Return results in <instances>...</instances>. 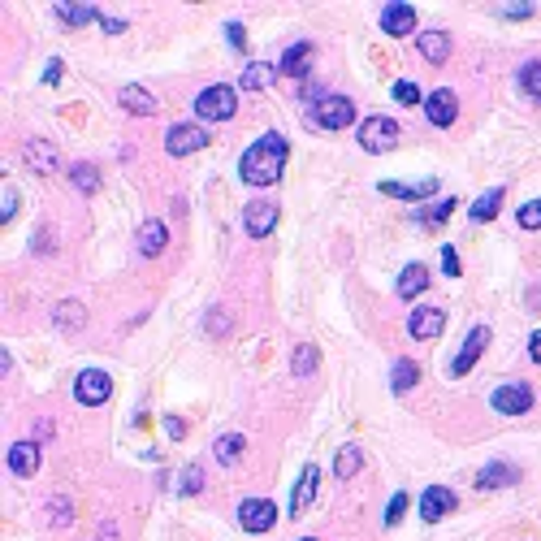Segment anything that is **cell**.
<instances>
[{
	"label": "cell",
	"mask_w": 541,
	"mask_h": 541,
	"mask_svg": "<svg viewBox=\"0 0 541 541\" xmlns=\"http://www.w3.org/2000/svg\"><path fill=\"white\" fill-rule=\"evenodd\" d=\"M485 343H489V325H477L472 333H468V343L459 347V355H455V372H472L477 368V360H481V351H485Z\"/></svg>",
	"instance_id": "5bb4252c"
},
{
	"label": "cell",
	"mask_w": 541,
	"mask_h": 541,
	"mask_svg": "<svg viewBox=\"0 0 541 541\" xmlns=\"http://www.w3.org/2000/svg\"><path fill=\"white\" fill-rule=\"evenodd\" d=\"M520 82H524V92H528V96L541 104V61H528V65H524V70H520Z\"/></svg>",
	"instance_id": "4dcf8cb0"
},
{
	"label": "cell",
	"mask_w": 541,
	"mask_h": 541,
	"mask_svg": "<svg viewBox=\"0 0 541 541\" xmlns=\"http://www.w3.org/2000/svg\"><path fill=\"white\" fill-rule=\"evenodd\" d=\"M446 325V316L438 308H420V312H411V321H407V333L416 338V343H433L438 333H442Z\"/></svg>",
	"instance_id": "7c38bea8"
},
{
	"label": "cell",
	"mask_w": 541,
	"mask_h": 541,
	"mask_svg": "<svg viewBox=\"0 0 541 541\" xmlns=\"http://www.w3.org/2000/svg\"><path fill=\"white\" fill-rule=\"evenodd\" d=\"M165 243H169V234H165L160 221H143V226H139V252L143 256H160Z\"/></svg>",
	"instance_id": "44dd1931"
},
{
	"label": "cell",
	"mask_w": 541,
	"mask_h": 541,
	"mask_svg": "<svg viewBox=\"0 0 541 541\" xmlns=\"http://www.w3.org/2000/svg\"><path fill=\"white\" fill-rule=\"evenodd\" d=\"M455 503H459V494H450L446 485H429L425 498H420V520L438 524L442 516H450V511H455Z\"/></svg>",
	"instance_id": "9c48e42d"
},
{
	"label": "cell",
	"mask_w": 541,
	"mask_h": 541,
	"mask_svg": "<svg viewBox=\"0 0 541 541\" xmlns=\"http://www.w3.org/2000/svg\"><path fill=\"white\" fill-rule=\"evenodd\" d=\"M450 213H455V199H442V204H438V208H429L425 217H429V226H442Z\"/></svg>",
	"instance_id": "60d3db41"
},
{
	"label": "cell",
	"mask_w": 541,
	"mask_h": 541,
	"mask_svg": "<svg viewBox=\"0 0 541 541\" xmlns=\"http://www.w3.org/2000/svg\"><path fill=\"white\" fill-rule=\"evenodd\" d=\"M382 31H386V35H411V31H416V9H411L407 0L386 5V14H382Z\"/></svg>",
	"instance_id": "4fadbf2b"
},
{
	"label": "cell",
	"mask_w": 541,
	"mask_h": 541,
	"mask_svg": "<svg viewBox=\"0 0 541 541\" xmlns=\"http://www.w3.org/2000/svg\"><path fill=\"white\" fill-rule=\"evenodd\" d=\"M503 18H533V5H503Z\"/></svg>",
	"instance_id": "b9f144b4"
},
{
	"label": "cell",
	"mask_w": 541,
	"mask_h": 541,
	"mask_svg": "<svg viewBox=\"0 0 541 541\" xmlns=\"http://www.w3.org/2000/svg\"><path fill=\"white\" fill-rule=\"evenodd\" d=\"M494 411H503V416H520L533 407V386H524V382H507V386L494 390Z\"/></svg>",
	"instance_id": "52a82bcc"
},
{
	"label": "cell",
	"mask_w": 541,
	"mask_h": 541,
	"mask_svg": "<svg viewBox=\"0 0 541 541\" xmlns=\"http://www.w3.org/2000/svg\"><path fill=\"white\" fill-rule=\"evenodd\" d=\"M425 286H429V269H425V265H407V269L399 273V299H416Z\"/></svg>",
	"instance_id": "cb8c5ba5"
},
{
	"label": "cell",
	"mask_w": 541,
	"mask_h": 541,
	"mask_svg": "<svg viewBox=\"0 0 541 541\" xmlns=\"http://www.w3.org/2000/svg\"><path fill=\"white\" fill-rule=\"evenodd\" d=\"M416 377H420V372H416V364H411V360H394V372H390V390H394V394H407V390L416 386Z\"/></svg>",
	"instance_id": "f1b7e54d"
},
{
	"label": "cell",
	"mask_w": 541,
	"mask_h": 541,
	"mask_svg": "<svg viewBox=\"0 0 541 541\" xmlns=\"http://www.w3.org/2000/svg\"><path fill=\"white\" fill-rule=\"evenodd\" d=\"M516 217H520V226H524V230H537V226H541V199H533V204H524V208H520Z\"/></svg>",
	"instance_id": "e575fe53"
},
{
	"label": "cell",
	"mask_w": 541,
	"mask_h": 541,
	"mask_svg": "<svg viewBox=\"0 0 541 541\" xmlns=\"http://www.w3.org/2000/svg\"><path fill=\"white\" fill-rule=\"evenodd\" d=\"M308 61H312V43H308V39L290 43L286 57H282V74H286V78H308Z\"/></svg>",
	"instance_id": "d6986e66"
},
{
	"label": "cell",
	"mask_w": 541,
	"mask_h": 541,
	"mask_svg": "<svg viewBox=\"0 0 541 541\" xmlns=\"http://www.w3.org/2000/svg\"><path fill=\"white\" fill-rule=\"evenodd\" d=\"M503 208V187H494V191H485L477 204H472V221H494V213Z\"/></svg>",
	"instance_id": "f546056e"
},
{
	"label": "cell",
	"mask_w": 541,
	"mask_h": 541,
	"mask_svg": "<svg viewBox=\"0 0 541 541\" xmlns=\"http://www.w3.org/2000/svg\"><path fill=\"white\" fill-rule=\"evenodd\" d=\"M165 433H169V438H182V433H187V425H182L178 416H165Z\"/></svg>",
	"instance_id": "ee69618b"
},
{
	"label": "cell",
	"mask_w": 541,
	"mask_h": 541,
	"mask_svg": "<svg viewBox=\"0 0 541 541\" xmlns=\"http://www.w3.org/2000/svg\"><path fill=\"white\" fill-rule=\"evenodd\" d=\"M113 394V382H109V372H100V368H82L74 377V399L87 407H100L104 399Z\"/></svg>",
	"instance_id": "277c9868"
},
{
	"label": "cell",
	"mask_w": 541,
	"mask_h": 541,
	"mask_svg": "<svg viewBox=\"0 0 541 541\" xmlns=\"http://www.w3.org/2000/svg\"><path fill=\"white\" fill-rule=\"evenodd\" d=\"M282 169H286V139L277 135V130L260 135L243 152V160H238V174H243L247 187H273L282 178Z\"/></svg>",
	"instance_id": "6da1fadb"
},
{
	"label": "cell",
	"mask_w": 541,
	"mask_h": 541,
	"mask_svg": "<svg viewBox=\"0 0 541 541\" xmlns=\"http://www.w3.org/2000/svg\"><path fill=\"white\" fill-rule=\"evenodd\" d=\"M234 104H238V100H234V87H221V82H217V87H204V92L195 96V113L204 117V121H230Z\"/></svg>",
	"instance_id": "7a4b0ae2"
},
{
	"label": "cell",
	"mask_w": 541,
	"mask_h": 541,
	"mask_svg": "<svg viewBox=\"0 0 541 541\" xmlns=\"http://www.w3.org/2000/svg\"><path fill=\"white\" fill-rule=\"evenodd\" d=\"M273 226H277V204H269V199L247 204V213H243V230L252 234V238H265V234H273Z\"/></svg>",
	"instance_id": "30bf717a"
},
{
	"label": "cell",
	"mask_w": 541,
	"mask_h": 541,
	"mask_svg": "<svg viewBox=\"0 0 541 541\" xmlns=\"http://www.w3.org/2000/svg\"><path fill=\"white\" fill-rule=\"evenodd\" d=\"M26 160H31L35 174H53V169H57V148L35 139V143H26Z\"/></svg>",
	"instance_id": "484cf974"
},
{
	"label": "cell",
	"mask_w": 541,
	"mask_h": 541,
	"mask_svg": "<svg viewBox=\"0 0 541 541\" xmlns=\"http://www.w3.org/2000/svg\"><path fill=\"white\" fill-rule=\"evenodd\" d=\"M269 82H273V65H265V61H252L243 70V92H265Z\"/></svg>",
	"instance_id": "83f0119b"
},
{
	"label": "cell",
	"mask_w": 541,
	"mask_h": 541,
	"mask_svg": "<svg viewBox=\"0 0 541 541\" xmlns=\"http://www.w3.org/2000/svg\"><path fill=\"white\" fill-rule=\"evenodd\" d=\"M43 82H61V61H57V57L48 61V70H43Z\"/></svg>",
	"instance_id": "bcb514c9"
},
{
	"label": "cell",
	"mask_w": 541,
	"mask_h": 541,
	"mask_svg": "<svg viewBox=\"0 0 541 541\" xmlns=\"http://www.w3.org/2000/svg\"><path fill=\"white\" fill-rule=\"evenodd\" d=\"M5 464H9L14 477H31L39 468V446L35 442H14L9 446V455H5Z\"/></svg>",
	"instance_id": "e0dca14e"
},
{
	"label": "cell",
	"mask_w": 541,
	"mask_h": 541,
	"mask_svg": "<svg viewBox=\"0 0 541 541\" xmlns=\"http://www.w3.org/2000/svg\"><path fill=\"white\" fill-rule=\"evenodd\" d=\"M455 113H459V96H455L450 87H442V92H433V96L425 100V117L433 126H450Z\"/></svg>",
	"instance_id": "8fae6325"
},
{
	"label": "cell",
	"mask_w": 541,
	"mask_h": 541,
	"mask_svg": "<svg viewBox=\"0 0 541 541\" xmlns=\"http://www.w3.org/2000/svg\"><path fill=\"white\" fill-rule=\"evenodd\" d=\"M316 481H321V468L308 464L304 472H299V485H295V498H290V516H304L312 507V498H316Z\"/></svg>",
	"instance_id": "2e32d148"
},
{
	"label": "cell",
	"mask_w": 541,
	"mask_h": 541,
	"mask_svg": "<svg viewBox=\"0 0 541 541\" xmlns=\"http://www.w3.org/2000/svg\"><path fill=\"white\" fill-rule=\"evenodd\" d=\"M199 148H208V130H204V126L182 121V126H174V130L165 135V152L169 156H191V152H199Z\"/></svg>",
	"instance_id": "8992f818"
},
{
	"label": "cell",
	"mask_w": 541,
	"mask_h": 541,
	"mask_svg": "<svg viewBox=\"0 0 541 541\" xmlns=\"http://www.w3.org/2000/svg\"><path fill=\"white\" fill-rule=\"evenodd\" d=\"M382 195H390V199H429V195H438V182L433 178H425V182H382Z\"/></svg>",
	"instance_id": "ac0fdd59"
},
{
	"label": "cell",
	"mask_w": 541,
	"mask_h": 541,
	"mask_svg": "<svg viewBox=\"0 0 541 541\" xmlns=\"http://www.w3.org/2000/svg\"><path fill=\"white\" fill-rule=\"evenodd\" d=\"M243 450H247V438H243V433H226V438H217L213 442V455L221 464H238Z\"/></svg>",
	"instance_id": "4316f807"
},
{
	"label": "cell",
	"mask_w": 541,
	"mask_h": 541,
	"mask_svg": "<svg viewBox=\"0 0 541 541\" xmlns=\"http://www.w3.org/2000/svg\"><path fill=\"white\" fill-rule=\"evenodd\" d=\"M316 121L325 130H347L351 121H355V104L347 96H321L316 100Z\"/></svg>",
	"instance_id": "5b68a950"
},
{
	"label": "cell",
	"mask_w": 541,
	"mask_h": 541,
	"mask_svg": "<svg viewBox=\"0 0 541 541\" xmlns=\"http://www.w3.org/2000/svg\"><path fill=\"white\" fill-rule=\"evenodd\" d=\"M403 511H407V494H394L390 507H386V524H399L403 520Z\"/></svg>",
	"instance_id": "f35d334b"
},
{
	"label": "cell",
	"mask_w": 541,
	"mask_h": 541,
	"mask_svg": "<svg viewBox=\"0 0 541 541\" xmlns=\"http://www.w3.org/2000/svg\"><path fill=\"white\" fill-rule=\"evenodd\" d=\"M57 18L65 26H87V22H100V9L96 5H74V0H61L57 5Z\"/></svg>",
	"instance_id": "7402d4cb"
},
{
	"label": "cell",
	"mask_w": 541,
	"mask_h": 541,
	"mask_svg": "<svg viewBox=\"0 0 541 541\" xmlns=\"http://www.w3.org/2000/svg\"><path fill=\"white\" fill-rule=\"evenodd\" d=\"M420 57L433 61V65H442V61L450 57V39H446V31H425V35H420Z\"/></svg>",
	"instance_id": "d4e9b609"
},
{
	"label": "cell",
	"mask_w": 541,
	"mask_h": 541,
	"mask_svg": "<svg viewBox=\"0 0 541 541\" xmlns=\"http://www.w3.org/2000/svg\"><path fill=\"white\" fill-rule=\"evenodd\" d=\"M290 368H295V377H312V372H316V347H299L295 360H290Z\"/></svg>",
	"instance_id": "1f68e13d"
},
{
	"label": "cell",
	"mask_w": 541,
	"mask_h": 541,
	"mask_svg": "<svg viewBox=\"0 0 541 541\" xmlns=\"http://www.w3.org/2000/svg\"><path fill=\"white\" fill-rule=\"evenodd\" d=\"M117 104H121L126 113H135V117H152L156 113V96L148 92V87H135V82H126V87L117 92Z\"/></svg>",
	"instance_id": "9a60e30c"
},
{
	"label": "cell",
	"mask_w": 541,
	"mask_h": 541,
	"mask_svg": "<svg viewBox=\"0 0 541 541\" xmlns=\"http://www.w3.org/2000/svg\"><path fill=\"white\" fill-rule=\"evenodd\" d=\"M394 139H399V121L394 117H364L360 121V148L364 152H372V156L386 152Z\"/></svg>",
	"instance_id": "3957f363"
},
{
	"label": "cell",
	"mask_w": 541,
	"mask_h": 541,
	"mask_svg": "<svg viewBox=\"0 0 541 541\" xmlns=\"http://www.w3.org/2000/svg\"><path fill=\"white\" fill-rule=\"evenodd\" d=\"M304 541H316V537H304Z\"/></svg>",
	"instance_id": "c3c4849f"
},
{
	"label": "cell",
	"mask_w": 541,
	"mask_h": 541,
	"mask_svg": "<svg viewBox=\"0 0 541 541\" xmlns=\"http://www.w3.org/2000/svg\"><path fill=\"white\" fill-rule=\"evenodd\" d=\"M238 524H243L247 533H265V528L277 524V507H273L269 498H243V503H238Z\"/></svg>",
	"instance_id": "ba28073f"
},
{
	"label": "cell",
	"mask_w": 541,
	"mask_h": 541,
	"mask_svg": "<svg viewBox=\"0 0 541 541\" xmlns=\"http://www.w3.org/2000/svg\"><path fill=\"white\" fill-rule=\"evenodd\" d=\"M18 213V191L14 187H5V195H0V221L9 226V217Z\"/></svg>",
	"instance_id": "8d00e7d4"
},
{
	"label": "cell",
	"mask_w": 541,
	"mask_h": 541,
	"mask_svg": "<svg viewBox=\"0 0 541 541\" xmlns=\"http://www.w3.org/2000/svg\"><path fill=\"white\" fill-rule=\"evenodd\" d=\"M199 489H204V468L187 464V472H182V494H199Z\"/></svg>",
	"instance_id": "d6a6232c"
},
{
	"label": "cell",
	"mask_w": 541,
	"mask_h": 541,
	"mask_svg": "<svg viewBox=\"0 0 541 541\" xmlns=\"http://www.w3.org/2000/svg\"><path fill=\"white\" fill-rule=\"evenodd\" d=\"M528 355H533V360H537V364H541V329H537V333H533V343H528Z\"/></svg>",
	"instance_id": "7dc6e473"
},
{
	"label": "cell",
	"mask_w": 541,
	"mask_h": 541,
	"mask_svg": "<svg viewBox=\"0 0 541 541\" xmlns=\"http://www.w3.org/2000/svg\"><path fill=\"white\" fill-rule=\"evenodd\" d=\"M226 35H230V48H238V53L247 48V43H243V26H238V22H230V26H226Z\"/></svg>",
	"instance_id": "7bdbcfd3"
},
{
	"label": "cell",
	"mask_w": 541,
	"mask_h": 541,
	"mask_svg": "<svg viewBox=\"0 0 541 541\" xmlns=\"http://www.w3.org/2000/svg\"><path fill=\"white\" fill-rule=\"evenodd\" d=\"M96 165H74V182L82 187V191H96Z\"/></svg>",
	"instance_id": "d590c367"
},
{
	"label": "cell",
	"mask_w": 541,
	"mask_h": 541,
	"mask_svg": "<svg viewBox=\"0 0 541 541\" xmlns=\"http://www.w3.org/2000/svg\"><path fill=\"white\" fill-rule=\"evenodd\" d=\"M459 269H464V265H459V252H455V247H442V273L446 277H459Z\"/></svg>",
	"instance_id": "74e56055"
},
{
	"label": "cell",
	"mask_w": 541,
	"mask_h": 541,
	"mask_svg": "<svg viewBox=\"0 0 541 541\" xmlns=\"http://www.w3.org/2000/svg\"><path fill=\"white\" fill-rule=\"evenodd\" d=\"M57 321H61L65 329H74V325H82V321H87V312L78 308V304H61V308H57Z\"/></svg>",
	"instance_id": "836d02e7"
},
{
	"label": "cell",
	"mask_w": 541,
	"mask_h": 541,
	"mask_svg": "<svg viewBox=\"0 0 541 541\" xmlns=\"http://www.w3.org/2000/svg\"><path fill=\"white\" fill-rule=\"evenodd\" d=\"M516 481H520V468H511V464H485L477 472L481 489H503V485H516Z\"/></svg>",
	"instance_id": "ffe728a7"
},
{
	"label": "cell",
	"mask_w": 541,
	"mask_h": 541,
	"mask_svg": "<svg viewBox=\"0 0 541 541\" xmlns=\"http://www.w3.org/2000/svg\"><path fill=\"white\" fill-rule=\"evenodd\" d=\"M100 26H104V31H109V35H121V31H126V22H117V18H104V14H100Z\"/></svg>",
	"instance_id": "f6af8a7d"
},
{
	"label": "cell",
	"mask_w": 541,
	"mask_h": 541,
	"mask_svg": "<svg viewBox=\"0 0 541 541\" xmlns=\"http://www.w3.org/2000/svg\"><path fill=\"white\" fill-rule=\"evenodd\" d=\"M360 464H364V450L355 442H347L338 450V459H333V477H338V481H351V477L360 472Z\"/></svg>",
	"instance_id": "603a6c76"
},
{
	"label": "cell",
	"mask_w": 541,
	"mask_h": 541,
	"mask_svg": "<svg viewBox=\"0 0 541 541\" xmlns=\"http://www.w3.org/2000/svg\"><path fill=\"white\" fill-rule=\"evenodd\" d=\"M394 100H399V104H416V100H420L416 82H394Z\"/></svg>",
	"instance_id": "ab89813d"
}]
</instances>
